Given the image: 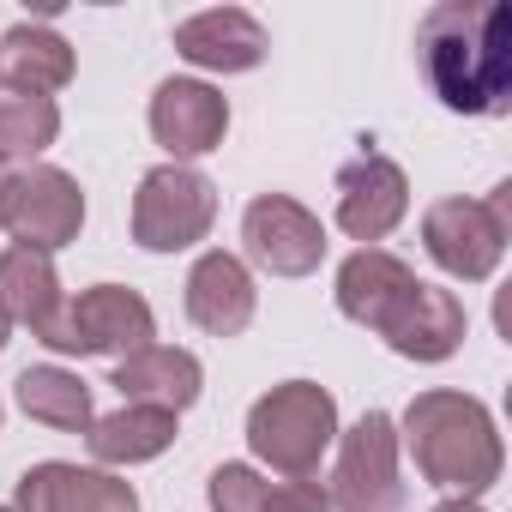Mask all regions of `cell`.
<instances>
[{"mask_svg":"<svg viewBox=\"0 0 512 512\" xmlns=\"http://www.w3.org/2000/svg\"><path fill=\"white\" fill-rule=\"evenodd\" d=\"M416 55L452 115L512 109V7L506 0H440L416 25Z\"/></svg>","mask_w":512,"mask_h":512,"instance_id":"cell-1","label":"cell"},{"mask_svg":"<svg viewBox=\"0 0 512 512\" xmlns=\"http://www.w3.org/2000/svg\"><path fill=\"white\" fill-rule=\"evenodd\" d=\"M404 446L422 470V482L458 494V500H476L500 482V434H494V416L482 398L470 392H416L410 410H404Z\"/></svg>","mask_w":512,"mask_h":512,"instance_id":"cell-2","label":"cell"},{"mask_svg":"<svg viewBox=\"0 0 512 512\" xmlns=\"http://www.w3.org/2000/svg\"><path fill=\"white\" fill-rule=\"evenodd\" d=\"M338 440V398L314 380H284L272 386L260 404L247 410V446L260 464H272L278 476L302 482L320 470V458Z\"/></svg>","mask_w":512,"mask_h":512,"instance_id":"cell-3","label":"cell"},{"mask_svg":"<svg viewBox=\"0 0 512 512\" xmlns=\"http://www.w3.org/2000/svg\"><path fill=\"white\" fill-rule=\"evenodd\" d=\"M512 235V181H500L488 199H434L422 211V247L446 278L482 284L494 278Z\"/></svg>","mask_w":512,"mask_h":512,"instance_id":"cell-4","label":"cell"},{"mask_svg":"<svg viewBox=\"0 0 512 512\" xmlns=\"http://www.w3.org/2000/svg\"><path fill=\"white\" fill-rule=\"evenodd\" d=\"M151 338H157V314H151V302L139 290H127V284H91V290H79L61 308V320L37 344H49L55 356H115V362H127Z\"/></svg>","mask_w":512,"mask_h":512,"instance_id":"cell-5","label":"cell"},{"mask_svg":"<svg viewBox=\"0 0 512 512\" xmlns=\"http://www.w3.org/2000/svg\"><path fill=\"white\" fill-rule=\"evenodd\" d=\"M217 223V187L187 163H157L133 193V241L145 253H181Z\"/></svg>","mask_w":512,"mask_h":512,"instance_id":"cell-6","label":"cell"},{"mask_svg":"<svg viewBox=\"0 0 512 512\" xmlns=\"http://www.w3.org/2000/svg\"><path fill=\"white\" fill-rule=\"evenodd\" d=\"M332 506L344 512H398L404 482H398V422L386 410H368L344 440L332 464Z\"/></svg>","mask_w":512,"mask_h":512,"instance_id":"cell-7","label":"cell"},{"mask_svg":"<svg viewBox=\"0 0 512 512\" xmlns=\"http://www.w3.org/2000/svg\"><path fill=\"white\" fill-rule=\"evenodd\" d=\"M241 247H247V260L272 278H308L326 260V229L302 199L260 193L241 211Z\"/></svg>","mask_w":512,"mask_h":512,"instance_id":"cell-8","label":"cell"},{"mask_svg":"<svg viewBox=\"0 0 512 512\" xmlns=\"http://www.w3.org/2000/svg\"><path fill=\"white\" fill-rule=\"evenodd\" d=\"M85 229V193L67 169L55 163H31L13 175V193H7V235L13 247H31V253H55L67 241H79Z\"/></svg>","mask_w":512,"mask_h":512,"instance_id":"cell-9","label":"cell"},{"mask_svg":"<svg viewBox=\"0 0 512 512\" xmlns=\"http://www.w3.org/2000/svg\"><path fill=\"white\" fill-rule=\"evenodd\" d=\"M404 211H410V181L392 157L362 151L338 169V229L350 241H362V247L386 241L404 223Z\"/></svg>","mask_w":512,"mask_h":512,"instance_id":"cell-10","label":"cell"},{"mask_svg":"<svg viewBox=\"0 0 512 512\" xmlns=\"http://www.w3.org/2000/svg\"><path fill=\"white\" fill-rule=\"evenodd\" d=\"M229 133V97L205 79H163L151 91V139L169 151V163L217 151Z\"/></svg>","mask_w":512,"mask_h":512,"instance_id":"cell-11","label":"cell"},{"mask_svg":"<svg viewBox=\"0 0 512 512\" xmlns=\"http://www.w3.org/2000/svg\"><path fill=\"white\" fill-rule=\"evenodd\" d=\"M470 320H464V302L440 284H410L404 302L380 320V338L404 356V362H446L458 344H464Z\"/></svg>","mask_w":512,"mask_h":512,"instance_id":"cell-12","label":"cell"},{"mask_svg":"<svg viewBox=\"0 0 512 512\" xmlns=\"http://www.w3.org/2000/svg\"><path fill=\"white\" fill-rule=\"evenodd\" d=\"M187 320L211 338H241L253 326V308H260V290H253V272L235 260V253L211 247L193 260L187 272Z\"/></svg>","mask_w":512,"mask_h":512,"instance_id":"cell-13","label":"cell"},{"mask_svg":"<svg viewBox=\"0 0 512 512\" xmlns=\"http://www.w3.org/2000/svg\"><path fill=\"white\" fill-rule=\"evenodd\" d=\"M266 49H272V37L247 7H211V13H193L175 25V55L205 73H253L266 61Z\"/></svg>","mask_w":512,"mask_h":512,"instance_id":"cell-14","label":"cell"},{"mask_svg":"<svg viewBox=\"0 0 512 512\" xmlns=\"http://www.w3.org/2000/svg\"><path fill=\"white\" fill-rule=\"evenodd\" d=\"M19 512H139L133 482L109 476V470H79V464H31L19 476Z\"/></svg>","mask_w":512,"mask_h":512,"instance_id":"cell-15","label":"cell"},{"mask_svg":"<svg viewBox=\"0 0 512 512\" xmlns=\"http://www.w3.org/2000/svg\"><path fill=\"white\" fill-rule=\"evenodd\" d=\"M109 386L121 392V404H151V410L181 416L187 404H199V392H205V368H199L193 350L145 344V350H133L127 362H115Z\"/></svg>","mask_w":512,"mask_h":512,"instance_id":"cell-16","label":"cell"},{"mask_svg":"<svg viewBox=\"0 0 512 512\" xmlns=\"http://www.w3.org/2000/svg\"><path fill=\"white\" fill-rule=\"evenodd\" d=\"M410 284H416V272L398 260V253H386V247H356L350 260L338 266V314L356 320V326H368V332H380V320L404 302Z\"/></svg>","mask_w":512,"mask_h":512,"instance_id":"cell-17","label":"cell"},{"mask_svg":"<svg viewBox=\"0 0 512 512\" xmlns=\"http://www.w3.org/2000/svg\"><path fill=\"white\" fill-rule=\"evenodd\" d=\"M61 308H67V296H61V278H55L49 253H31V247L0 253V320L31 326V338H43L61 320Z\"/></svg>","mask_w":512,"mask_h":512,"instance_id":"cell-18","label":"cell"},{"mask_svg":"<svg viewBox=\"0 0 512 512\" xmlns=\"http://www.w3.org/2000/svg\"><path fill=\"white\" fill-rule=\"evenodd\" d=\"M0 79L7 91L55 97L61 85H73V43L49 25H13L0 37Z\"/></svg>","mask_w":512,"mask_h":512,"instance_id":"cell-19","label":"cell"},{"mask_svg":"<svg viewBox=\"0 0 512 512\" xmlns=\"http://www.w3.org/2000/svg\"><path fill=\"white\" fill-rule=\"evenodd\" d=\"M85 446L97 464H151L175 446V416L151 404H121L85 428Z\"/></svg>","mask_w":512,"mask_h":512,"instance_id":"cell-20","label":"cell"},{"mask_svg":"<svg viewBox=\"0 0 512 512\" xmlns=\"http://www.w3.org/2000/svg\"><path fill=\"white\" fill-rule=\"evenodd\" d=\"M13 398H19V410H25L31 422L61 428V434H85V428L97 422V416H91V386H85L79 374L55 368V362L25 368V374L13 380Z\"/></svg>","mask_w":512,"mask_h":512,"instance_id":"cell-21","label":"cell"},{"mask_svg":"<svg viewBox=\"0 0 512 512\" xmlns=\"http://www.w3.org/2000/svg\"><path fill=\"white\" fill-rule=\"evenodd\" d=\"M55 139H61L55 97H31V91H7V85H0V169H7V163L31 169V157H43Z\"/></svg>","mask_w":512,"mask_h":512,"instance_id":"cell-22","label":"cell"},{"mask_svg":"<svg viewBox=\"0 0 512 512\" xmlns=\"http://www.w3.org/2000/svg\"><path fill=\"white\" fill-rule=\"evenodd\" d=\"M266 488L272 482L253 470V464H217L211 482H205V500H211V512H260Z\"/></svg>","mask_w":512,"mask_h":512,"instance_id":"cell-23","label":"cell"},{"mask_svg":"<svg viewBox=\"0 0 512 512\" xmlns=\"http://www.w3.org/2000/svg\"><path fill=\"white\" fill-rule=\"evenodd\" d=\"M260 512H332V494H326L314 476H302V482H278V488H266Z\"/></svg>","mask_w":512,"mask_h":512,"instance_id":"cell-24","label":"cell"},{"mask_svg":"<svg viewBox=\"0 0 512 512\" xmlns=\"http://www.w3.org/2000/svg\"><path fill=\"white\" fill-rule=\"evenodd\" d=\"M434 512H482V506H476V500H458V494H452V500H440Z\"/></svg>","mask_w":512,"mask_h":512,"instance_id":"cell-25","label":"cell"},{"mask_svg":"<svg viewBox=\"0 0 512 512\" xmlns=\"http://www.w3.org/2000/svg\"><path fill=\"white\" fill-rule=\"evenodd\" d=\"M7 193H13V175L0 169V229H7Z\"/></svg>","mask_w":512,"mask_h":512,"instance_id":"cell-26","label":"cell"},{"mask_svg":"<svg viewBox=\"0 0 512 512\" xmlns=\"http://www.w3.org/2000/svg\"><path fill=\"white\" fill-rule=\"evenodd\" d=\"M7 332H13V326H7V320H0V350H7Z\"/></svg>","mask_w":512,"mask_h":512,"instance_id":"cell-27","label":"cell"},{"mask_svg":"<svg viewBox=\"0 0 512 512\" xmlns=\"http://www.w3.org/2000/svg\"><path fill=\"white\" fill-rule=\"evenodd\" d=\"M0 512H19V506H0Z\"/></svg>","mask_w":512,"mask_h":512,"instance_id":"cell-28","label":"cell"}]
</instances>
